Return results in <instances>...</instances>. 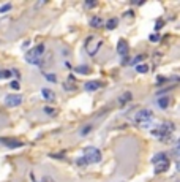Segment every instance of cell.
<instances>
[{
  "label": "cell",
  "instance_id": "6da1fadb",
  "mask_svg": "<svg viewBox=\"0 0 180 182\" xmlns=\"http://www.w3.org/2000/svg\"><path fill=\"white\" fill-rule=\"evenodd\" d=\"M44 54V44H38L33 49H30L25 54V60L32 65H38V62L41 60V56Z\"/></svg>",
  "mask_w": 180,
  "mask_h": 182
},
{
  "label": "cell",
  "instance_id": "7a4b0ae2",
  "mask_svg": "<svg viewBox=\"0 0 180 182\" xmlns=\"http://www.w3.org/2000/svg\"><path fill=\"white\" fill-rule=\"evenodd\" d=\"M101 44H103V40L101 38H98V36H95V35L89 36V38L85 40V49H87L89 56H95V54L100 51Z\"/></svg>",
  "mask_w": 180,
  "mask_h": 182
},
{
  "label": "cell",
  "instance_id": "3957f363",
  "mask_svg": "<svg viewBox=\"0 0 180 182\" xmlns=\"http://www.w3.org/2000/svg\"><path fill=\"white\" fill-rule=\"evenodd\" d=\"M152 119H153V114L150 109H142L134 116V121L139 127H149L152 124Z\"/></svg>",
  "mask_w": 180,
  "mask_h": 182
},
{
  "label": "cell",
  "instance_id": "277c9868",
  "mask_svg": "<svg viewBox=\"0 0 180 182\" xmlns=\"http://www.w3.org/2000/svg\"><path fill=\"white\" fill-rule=\"evenodd\" d=\"M84 158L87 160V163H98L101 160V152L97 147H85L84 150Z\"/></svg>",
  "mask_w": 180,
  "mask_h": 182
},
{
  "label": "cell",
  "instance_id": "5b68a950",
  "mask_svg": "<svg viewBox=\"0 0 180 182\" xmlns=\"http://www.w3.org/2000/svg\"><path fill=\"white\" fill-rule=\"evenodd\" d=\"M172 132H174V124L172 122H163L156 130L152 132V135L161 138V136H171V133H172Z\"/></svg>",
  "mask_w": 180,
  "mask_h": 182
},
{
  "label": "cell",
  "instance_id": "8992f818",
  "mask_svg": "<svg viewBox=\"0 0 180 182\" xmlns=\"http://www.w3.org/2000/svg\"><path fill=\"white\" fill-rule=\"evenodd\" d=\"M5 103H6V106H9V108L19 106V105L22 103V97H21V95H16V94H9V95H6V98H5Z\"/></svg>",
  "mask_w": 180,
  "mask_h": 182
},
{
  "label": "cell",
  "instance_id": "52a82bcc",
  "mask_svg": "<svg viewBox=\"0 0 180 182\" xmlns=\"http://www.w3.org/2000/svg\"><path fill=\"white\" fill-rule=\"evenodd\" d=\"M167 168H169V158H167V160H163V162L155 163V173H156V174H161V173L167 171Z\"/></svg>",
  "mask_w": 180,
  "mask_h": 182
},
{
  "label": "cell",
  "instance_id": "ba28073f",
  "mask_svg": "<svg viewBox=\"0 0 180 182\" xmlns=\"http://www.w3.org/2000/svg\"><path fill=\"white\" fill-rule=\"evenodd\" d=\"M84 89L87 90V92H93V90L101 89V83L100 81H87V83L84 84Z\"/></svg>",
  "mask_w": 180,
  "mask_h": 182
},
{
  "label": "cell",
  "instance_id": "9c48e42d",
  "mask_svg": "<svg viewBox=\"0 0 180 182\" xmlns=\"http://www.w3.org/2000/svg\"><path fill=\"white\" fill-rule=\"evenodd\" d=\"M117 54H120L122 57H125L127 54H128V43L125 40H120L117 43Z\"/></svg>",
  "mask_w": 180,
  "mask_h": 182
},
{
  "label": "cell",
  "instance_id": "30bf717a",
  "mask_svg": "<svg viewBox=\"0 0 180 182\" xmlns=\"http://www.w3.org/2000/svg\"><path fill=\"white\" fill-rule=\"evenodd\" d=\"M0 143L2 144H5V146H8V147H21L22 146V143L21 141H17V139H11V138H2L0 139Z\"/></svg>",
  "mask_w": 180,
  "mask_h": 182
},
{
  "label": "cell",
  "instance_id": "8fae6325",
  "mask_svg": "<svg viewBox=\"0 0 180 182\" xmlns=\"http://www.w3.org/2000/svg\"><path fill=\"white\" fill-rule=\"evenodd\" d=\"M131 98H133L131 92H123V94H122V95L119 97V105H120V106L127 105L128 102H131Z\"/></svg>",
  "mask_w": 180,
  "mask_h": 182
},
{
  "label": "cell",
  "instance_id": "7c38bea8",
  "mask_svg": "<svg viewBox=\"0 0 180 182\" xmlns=\"http://www.w3.org/2000/svg\"><path fill=\"white\" fill-rule=\"evenodd\" d=\"M41 95L47 100V102H54V100H55V94L52 92L51 89H43L41 90Z\"/></svg>",
  "mask_w": 180,
  "mask_h": 182
},
{
  "label": "cell",
  "instance_id": "4fadbf2b",
  "mask_svg": "<svg viewBox=\"0 0 180 182\" xmlns=\"http://www.w3.org/2000/svg\"><path fill=\"white\" fill-rule=\"evenodd\" d=\"M90 25L95 27V29H100V27L103 25V19H101V17H98V16H93L92 19H90Z\"/></svg>",
  "mask_w": 180,
  "mask_h": 182
},
{
  "label": "cell",
  "instance_id": "5bb4252c",
  "mask_svg": "<svg viewBox=\"0 0 180 182\" xmlns=\"http://www.w3.org/2000/svg\"><path fill=\"white\" fill-rule=\"evenodd\" d=\"M163 160H167V155L164 152H160V154H156V155L152 158V162H153V165L155 163H158V162H163Z\"/></svg>",
  "mask_w": 180,
  "mask_h": 182
},
{
  "label": "cell",
  "instance_id": "9a60e30c",
  "mask_svg": "<svg viewBox=\"0 0 180 182\" xmlns=\"http://www.w3.org/2000/svg\"><path fill=\"white\" fill-rule=\"evenodd\" d=\"M117 24H119V19H117V17H111V19L106 22V27H108L109 30H112V29H116V27H117Z\"/></svg>",
  "mask_w": 180,
  "mask_h": 182
},
{
  "label": "cell",
  "instance_id": "2e32d148",
  "mask_svg": "<svg viewBox=\"0 0 180 182\" xmlns=\"http://www.w3.org/2000/svg\"><path fill=\"white\" fill-rule=\"evenodd\" d=\"M74 70L78 71L79 75H89V73H90V68L87 65H79V67H76Z\"/></svg>",
  "mask_w": 180,
  "mask_h": 182
},
{
  "label": "cell",
  "instance_id": "e0dca14e",
  "mask_svg": "<svg viewBox=\"0 0 180 182\" xmlns=\"http://www.w3.org/2000/svg\"><path fill=\"white\" fill-rule=\"evenodd\" d=\"M158 106H160V108H163V109H166V108L169 106V98H167V97L160 98V100H158Z\"/></svg>",
  "mask_w": 180,
  "mask_h": 182
},
{
  "label": "cell",
  "instance_id": "ac0fdd59",
  "mask_svg": "<svg viewBox=\"0 0 180 182\" xmlns=\"http://www.w3.org/2000/svg\"><path fill=\"white\" fill-rule=\"evenodd\" d=\"M136 71L138 73H147L149 71V67L144 65V63H142V65H136Z\"/></svg>",
  "mask_w": 180,
  "mask_h": 182
},
{
  "label": "cell",
  "instance_id": "d6986e66",
  "mask_svg": "<svg viewBox=\"0 0 180 182\" xmlns=\"http://www.w3.org/2000/svg\"><path fill=\"white\" fill-rule=\"evenodd\" d=\"M11 76V71L9 70H3V71H0V79H6Z\"/></svg>",
  "mask_w": 180,
  "mask_h": 182
},
{
  "label": "cell",
  "instance_id": "ffe728a7",
  "mask_svg": "<svg viewBox=\"0 0 180 182\" xmlns=\"http://www.w3.org/2000/svg\"><path fill=\"white\" fill-rule=\"evenodd\" d=\"M149 40H150L152 43H156V41H160V35H158V33H152V35L149 36Z\"/></svg>",
  "mask_w": 180,
  "mask_h": 182
},
{
  "label": "cell",
  "instance_id": "44dd1931",
  "mask_svg": "<svg viewBox=\"0 0 180 182\" xmlns=\"http://www.w3.org/2000/svg\"><path fill=\"white\" fill-rule=\"evenodd\" d=\"M46 79L49 81V83H57V78H55V75H52V73H47Z\"/></svg>",
  "mask_w": 180,
  "mask_h": 182
},
{
  "label": "cell",
  "instance_id": "7402d4cb",
  "mask_svg": "<svg viewBox=\"0 0 180 182\" xmlns=\"http://www.w3.org/2000/svg\"><path fill=\"white\" fill-rule=\"evenodd\" d=\"M76 165H78V166H85V165H87V160H85L84 157H81V158H78Z\"/></svg>",
  "mask_w": 180,
  "mask_h": 182
},
{
  "label": "cell",
  "instance_id": "603a6c76",
  "mask_svg": "<svg viewBox=\"0 0 180 182\" xmlns=\"http://www.w3.org/2000/svg\"><path fill=\"white\" fill-rule=\"evenodd\" d=\"M142 60H144V56H138V57H134V60H133L130 65H138V63L142 62Z\"/></svg>",
  "mask_w": 180,
  "mask_h": 182
},
{
  "label": "cell",
  "instance_id": "cb8c5ba5",
  "mask_svg": "<svg viewBox=\"0 0 180 182\" xmlns=\"http://www.w3.org/2000/svg\"><path fill=\"white\" fill-rule=\"evenodd\" d=\"M9 10H11V5H9V3L0 6V13H6V11H9Z\"/></svg>",
  "mask_w": 180,
  "mask_h": 182
},
{
  "label": "cell",
  "instance_id": "d4e9b609",
  "mask_svg": "<svg viewBox=\"0 0 180 182\" xmlns=\"http://www.w3.org/2000/svg\"><path fill=\"white\" fill-rule=\"evenodd\" d=\"M90 130H92V125H85L84 128L81 130V135H87V133H89Z\"/></svg>",
  "mask_w": 180,
  "mask_h": 182
},
{
  "label": "cell",
  "instance_id": "484cf974",
  "mask_svg": "<svg viewBox=\"0 0 180 182\" xmlns=\"http://www.w3.org/2000/svg\"><path fill=\"white\" fill-rule=\"evenodd\" d=\"M44 113H47V114H49V116H55V111H54V109L52 108H44Z\"/></svg>",
  "mask_w": 180,
  "mask_h": 182
},
{
  "label": "cell",
  "instance_id": "4316f807",
  "mask_svg": "<svg viewBox=\"0 0 180 182\" xmlns=\"http://www.w3.org/2000/svg\"><path fill=\"white\" fill-rule=\"evenodd\" d=\"M9 86H11V89H19V83H17V81H13Z\"/></svg>",
  "mask_w": 180,
  "mask_h": 182
},
{
  "label": "cell",
  "instance_id": "83f0119b",
  "mask_svg": "<svg viewBox=\"0 0 180 182\" xmlns=\"http://www.w3.org/2000/svg\"><path fill=\"white\" fill-rule=\"evenodd\" d=\"M161 27H163V21H161V19H160V21L156 22V25H155V29H156V30H160V29H161Z\"/></svg>",
  "mask_w": 180,
  "mask_h": 182
},
{
  "label": "cell",
  "instance_id": "f1b7e54d",
  "mask_svg": "<svg viewBox=\"0 0 180 182\" xmlns=\"http://www.w3.org/2000/svg\"><path fill=\"white\" fill-rule=\"evenodd\" d=\"M41 182H54V180H51V177H43Z\"/></svg>",
  "mask_w": 180,
  "mask_h": 182
},
{
  "label": "cell",
  "instance_id": "f546056e",
  "mask_svg": "<svg viewBox=\"0 0 180 182\" xmlns=\"http://www.w3.org/2000/svg\"><path fill=\"white\" fill-rule=\"evenodd\" d=\"M85 6H95V2H85Z\"/></svg>",
  "mask_w": 180,
  "mask_h": 182
}]
</instances>
